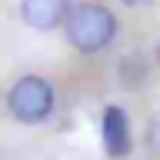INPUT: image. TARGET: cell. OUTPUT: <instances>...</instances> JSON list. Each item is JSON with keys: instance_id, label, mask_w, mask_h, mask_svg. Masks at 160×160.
Returning a JSON list of instances; mask_svg holds the SVG:
<instances>
[{"instance_id": "cell-1", "label": "cell", "mask_w": 160, "mask_h": 160, "mask_svg": "<svg viewBox=\"0 0 160 160\" xmlns=\"http://www.w3.org/2000/svg\"><path fill=\"white\" fill-rule=\"evenodd\" d=\"M63 30H67V40L73 50L97 53V50H107L113 43L117 17L103 3H77V7H70L67 20H63Z\"/></svg>"}, {"instance_id": "cell-2", "label": "cell", "mask_w": 160, "mask_h": 160, "mask_svg": "<svg viewBox=\"0 0 160 160\" xmlns=\"http://www.w3.org/2000/svg\"><path fill=\"white\" fill-rule=\"evenodd\" d=\"M7 110H10V117L20 120V123L47 120L50 110H53V87H50V80L37 77V73L20 77L7 93Z\"/></svg>"}, {"instance_id": "cell-3", "label": "cell", "mask_w": 160, "mask_h": 160, "mask_svg": "<svg viewBox=\"0 0 160 160\" xmlns=\"http://www.w3.org/2000/svg\"><path fill=\"white\" fill-rule=\"evenodd\" d=\"M100 133H103V150H107L113 160H123L133 150V137H130V120L123 113V107L110 103L103 110V120H100Z\"/></svg>"}, {"instance_id": "cell-4", "label": "cell", "mask_w": 160, "mask_h": 160, "mask_svg": "<svg viewBox=\"0 0 160 160\" xmlns=\"http://www.w3.org/2000/svg\"><path fill=\"white\" fill-rule=\"evenodd\" d=\"M67 13H70V0H20L23 23L40 30V33H47L53 27H63Z\"/></svg>"}, {"instance_id": "cell-5", "label": "cell", "mask_w": 160, "mask_h": 160, "mask_svg": "<svg viewBox=\"0 0 160 160\" xmlns=\"http://www.w3.org/2000/svg\"><path fill=\"white\" fill-rule=\"evenodd\" d=\"M150 133H153V137H150V140H153V147L160 150V120H153V130H150Z\"/></svg>"}, {"instance_id": "cell-6", "label": "cell", "mask_w": 160, "mask_h": 160, "mask_svg": "<svg viewBox=\"0 0 160 160\" xmlns=\"http://www.w3.org/2000/svg\"><path fill=\"white\" fill-rule=\"evenodd\" d=\"M123 3H127V7H147L150 0H123Z\"/></svg>"}, {"instance_id": "cell-7", "label": "cell", "mask_w": 160, "mask_h": 160, "mask_svg": "<svg viewBox=\"0 0 160 160\" xmlns=\"http://www.w3.org/2000/svg\"><path fill=\"white\" fill-rule=\"evenodd\" d=\"M157 60H160V47H157Z\"/></svg>"}]
</instances>
